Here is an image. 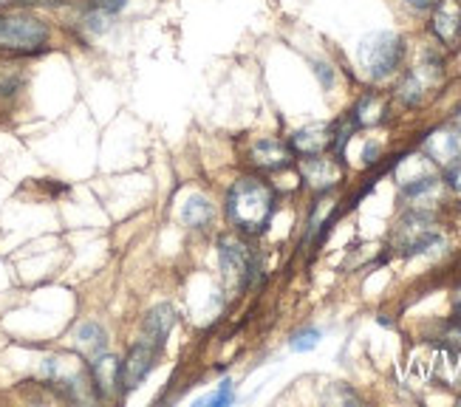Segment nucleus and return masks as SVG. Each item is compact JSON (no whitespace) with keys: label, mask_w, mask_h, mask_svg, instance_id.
<instances>
[{"label":"nucleus","mask_w":461,"mask_h":407,"mask_svg":"<svg viewBox=\"0 0 461 407\" xmlns=\"http://www.w3.org/2000/svg\"><path fill=\"white\" fill-rule=\"evenodd\" d=\"M351 119L357 122V128H371L379 125L385 119V102L379 99L376 94H368L357 102V108L351 111Z\"/></svg>","instance_id":"obj_16"},{"label":"nucleus","mask_w":461,"mask_h":407,"mask_svg":"<svg viewBox=\"0 0 461 407\" xmlns=\"http://www.w3.org/2000/svg\"><path fill=\"white\" fill-rule=\"evenodd\" d=\"M46 40H49V26L40 17L26 12L0 14V46L34 51L40 46H46Z\"/></svg>","instance_id":"obj_3"},{"label":"nucleus","mask_w":461,"mask_h":407,"mask_svg":"<svg viewBox=\"0 0 461 407\" xmlns=\"http://www.w3.org/2000/svg\"><path fill=\"white\" fill-rule=\"evenodd\" d=\"M438 83H442V63H438L436 57H425L422 63L402 77V83H399V99H402L405 105L416 108V105H422Z\"/></svg>","instance_id":"obj_7"},{"label":"nucleus","mask_w":461,"mask_h":407,"mask_svg":"<svg viewBox=\"0 0 461 407\" xmlns=\"http://www.w3.org/2000/svg\"><path fill=\"white\" fill-rule=\"evenodd\" d=\"M212 218V207H210V201L202 198V195H193L187 204H185V210H182V221L187 223L190 230H202L207 227Z\"/></svg>","instance_id":"obj_17"},{"label":"nucleus","mask_w":461,"mask_h":407,"mask_svg":"<svg viewBox=\"0 0 461 407\" xmlns=\"http://www.w3.org/2000/svg\"><path fill=\"white\" fill-rule=\"evenodd\" d=\"M218 260H221L224 283L230 289H247L258 275V258L238 238L218 240Z\"/></svg>","instance_id":"obj_4"},{"label":"nucleus","mask_w":461,"mask_h":407,"mask_svg":"<svg viewBox=\"0 0 461 407\" xmlns=\"http://www.w3.org/2000/svg\"><path fill=\"white\" fill-rule=\"evenodd\" d=\"M320 334L317 329H303V331H297L294 337H292V351H312V348H317V342H320Z\"/></svg>","instance_id":"obj_18"},{"label":"nucleus","mask_w":461,"mask_h":407,"mask_svg":"<svg viewBox=\"0 0 461 407\" xmlns=\"http://www.w3.org/2000/svg\"><path fill=\"white\" fill-rule=\"evenodd\" d=\"M119 368L122 362L111 354H99L91 359V384H94V393L96 399H108L119 391Z\"/></svg>","instance_id":"obj_12"},{"label":"nucleus","mask_w":461,"mask_h":407,"mask_svg":"<svg viewBox=\"0 0 461 407\" xmlns=\"http://www.w3.org/2000/svg\"><path fill=\"white\" fill-rule=\"evenodd\" d=\"M125 4H128V0H91L88 9L91 12H103V14H116Z\"/></svg>","instance_id":"obj_20"},{"label":"nucleus","mask_w":461,"mask_h":407,"mask_svg":"<svg viewBox=\"0 0 461 407\" xmlns=\"http://www.w3.org/2000/svg\"><path fill=\"white\" fill-rule=\"evenodd\" d=\"M425 153L438 161V165H450L453 158L461 156V131L456 128H442V131H433L428 139H425Z\"/></svg>","instance_id":"obj_14"},{"label":"nucleus","mask_w":461,"mask_h":407,"mask_svg":"<svg viewBox=\"0 0 461 407\" xmlns=\"http://www.w3.org/2000/svg\"><path fill=\"white\" fill-rule=\"evenodd\" d=\"M436 243H442V235L436 232L433 218L428 213H408L396 227V247L402 249V255H419L428 252Z\"/></svg>","instance_id":"obj_5"},{"label":"nucleus","mask_w":461,"mask_h":407,"mask_svg":"<svg viewBox=\"0 0 461 407\" xmlns=\"http://www.w3.org/2000/svg\"><path fill=\"white\" fill-rule=\"evenodd\" d=\"M158 351H162V345H156L145 337L133 345L128 359L122 362V368H119V393H131L148 379V374L156 368Z\"/></svg>","instance_id":"obj_6"},{"label":"nucleus","mask_w":461,"mask_h":407,"mask_svg":"<svg viewBox=\"0 0 461 407\" xmlns=\"http://www.w3.org/2000/svg\"><path fill=\"white\" fill-rule=\"evenodd\" d=\"M176 322H178V312L173 309L170 303L156 305V309L148 312V317L142 322V337L150 339V342H156V345H165V339L176 329Z\"/></svg>","instance_id":"obj_13"},{"label":"nucleus","mask_w":461,"mask_h":407,"mask_svg":"<svg viewBox=\"0 0 461 407\" xmlns=\"http://www.w3.org/2000/svg\"><path fill=\"white\" fill-rule=\"evenodd\" d=\"M456 128L461 131V108H458V113H456Z\"/></svg>","instance_id":"obj_26"},{"label":"nucleus","mask_w":461,"mask_h":407,"mask_svg":"<svg viewBox=\"0 0 461 407\" xmlns=\"http://www.w3.org/2000/svg\"><path fill=\"white\" fill-rule=\"evenodd\" d=\"M447 185L461 193V156L453 158L450 165H447Z\"/></svg>","instance_id":"obj_21"},{"label":"nucleus","mask_w":461,"mask_h":407,"mask_svg":"<svg viewBox=\"0 0 461 407\" xmlns=\"http://www.w3.org/2000/svg\"><path fill=\"white\" fill-rule=\"evenodd\" d=\"M300 173H303L306 185L312 190L326 193V190L339 185V178H343V165H339V158H331L326 153L303 156V158H300Z\"/></svg>","instance_id":"obj_8"},{"label":"nucleus","mask_w":461,"mask_h":407,"mask_svg":"<svg viewBox=\"0 0 461 407\" xmlns=\"http://www.w3.org/2000/svg\"><path fill=\"white\" fill-rule=\"evenodd\" d=\"M292 148L286 145V141H280V139H258L252 150H249V158L255 161V165L260 170H284L292 165Z\"/></svg>","instance_id":"obj_11"},{"label":"nucleus","mask_w":461,"mask_h":407,"mask_svg":"<svg viewBox=\"0 0 461 407\" xmlns=\"http://www.w3.org/2000/svg\"><path fill=\"white\" fill-rule=\"evenodd\" d=\"M314 74L320 77V83H323V88H331V79H334V74L329 71V66L317 63V66H314Z\"/></svg>","instance_id":"obj_22"},{"label":"nucleus","mask_w":461,"mask_h":407,"mask_svg":"<svg viewBox=\"0 0 461 407\" xmlns=\"http://www.w3.org/2000/svg\"><path fill=\"white\" fill-rule=\"evenodd\" d=\"M408 4L413 6V9H433L438 0H408Z\"/></svg>","instance_id":"obj_23"},{"label":"nucleus","mask_w":461,"mask_h":407,"mask_svg":"<svg viewBox=\"0 0 461 407\" xmlns=\"http://www.w3.org/2000/svg\"><path fill=\"white\" fill-rule=\"evenodd\" d=\"M430 29L447 49H456L461 40V0H438L433 6Z\"/></svg>","instance_id":"obj_9"},{"label":"nucleus","mask_w":461,"mask_h":407,"mask_svg":"<svg viewBox=\"0 0 461 407\" xmlns=\"http://www.w3.org/2000/svg\"><path fill=\"white\" fill-rule=\"evenodd\" d=\"M402 57H405V40L393 32L368 34L363 43H359V63H363V68L374 79L391 77L399 66H402Z\"/></svg>","instance_id":"obj_2"},{"label":"nucleus","mask_w":461,"mask_h":407,"mask_svg":"<svg viewBox=\"0 0 461 407\" xmlns=\"http://www.w3.org/2000/svg\"><path fill=\"white\" fill-rule=\"evenodd\" d=\"M334 145V125H309V128H300L292 141H289V148L294 156H320V153H329Z\"/></svg>","instance_id":"obj_10"},{"label":"nucleus","mask_w":461,"mask_h":407,"mask_svg":"<svg viewBox=\"0 0 461 407\" xmlns=\"http://www.w3.org/2000/svg\"><path fill=\"white\" fill-rule=\"evenodd\" d=\"M376 153H379V148H376V145H368V148H366V161H368V165H371V161H376V158H374Z\"/></svg>","instance_id":"obj_25"},{"label":"nucleus","mask_w":461,"mask_h":407,"mask_svg":"<svg viewBox=\"0 0 461 407\" xmlns=\"http://www.w3.org/2000/svg\"><path fill=\"white\" fill-rule=\"evenodd\" d=\"M275 207V190L260 178H238L227 193V218L244 235L267 232Z\"/></svg>","instance_id":"obj_1"},{"label":"nucleus","mask_w":461,"mask_h":407,"mask_svg":"<svg viewBox=\"0 0 461 407\" xmlns=\"http://www.w3.org/2000/svg\"><path fill=\"white\" fill-rule=\"evenodd\" d=\"M453 320L461 322V292L456 294V303H453Z\"/></svg>","instance_id":"obj_24"},{"label":"nucleus","mask_w":461,"mask_h":407,"mask_svg":"<svg viewBox=\"0 0 461 407\" xmlns=\"http://www.w3.org/2000/svg\"><path fill=\"white\" fill-rule=\"evenodd\" d=\"M74 342H77L79 354H86L88 359H94V357H99V354H105L108 334L103 331V325H96V322H83V325H79V329L74 331Z\"/></svg>","instance_id":"obj_15"},{"label":"nucleus","mask_w":461,"mask_h":407,"mask_svg":"<svg viewBox=\"0 0 461 407\" xmlns=\"http://www.w3.org/2000/svg\"><path fill=\"white\" fill-rule=\"evenodd\" d=\"M230 402H232V382H221V388H218L212 396L202 399L198 404H215V407H224V404H230Z\"/></svg>","instance_id":"obj_19"}]
</instances>
